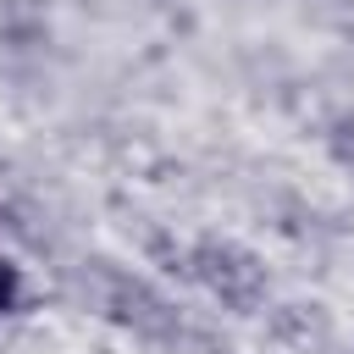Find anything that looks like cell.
Returning a JSON list of instances; mask_svg holds the SVG:
<instances>
[{"mask_svg": "<svg viewBox=\"0 0 354 354\" xmlns=\"http://www.w3.org/2000/svg\"><path fill=\"white\" fill-rule=\"evenodd\" d=\"M17 299H22V277H17V266H11V260H0V315H6V310H17Z\"/></svg>", "mask_w": 354, "mask_h": 354, "instance_id": "2", "label": "cell"}, {"mask_svg": "<svg viewBox=\"0 0 354 354\" xmlns=\"http://www.w3.org/2000/svg\"><path fill=\"white\" fill-rule=\"evenodd\" d=\"M199 277L227 299V304H254L260 299V271L249 254L227 249V243H205L199 249Z\"/></svg>", "mask_w": 354, "mask_h": 354, "instance_id": "1", "label": "cell"}]
</instances>
